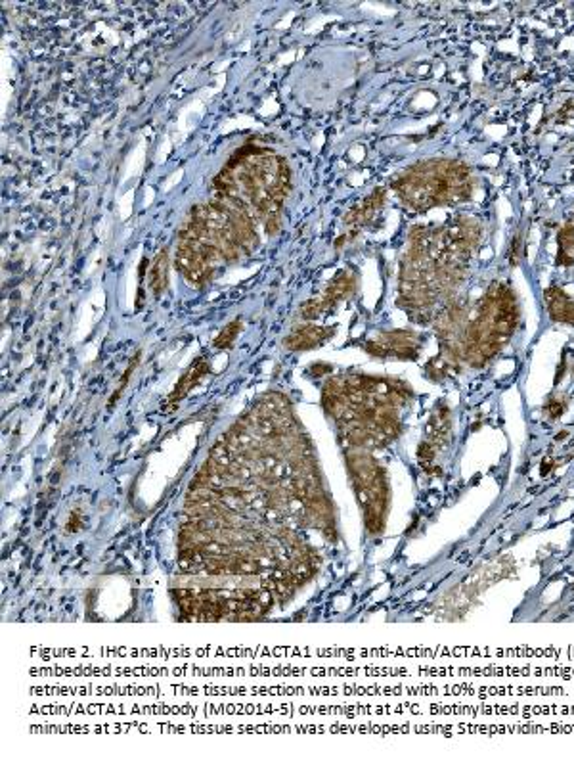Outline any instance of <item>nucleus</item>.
I'll return each instance as SVG.
<instances>
[{
  "instance_id": "f257e3e1",
  "label": "nucleus",
  "mask_w": 574,
  "mask_h": 757,
  "mask_svg": "<svg viewBox=\"0 0 574 757\" xmlns=\"http://www.w3.org/2000/svg\"><path fill=\"white\" fill-rule=\"evenodd\" d=\"M394 188L408 206L427 209L469 198L471 181L465 165L438 159L418 164L404 179L394 182Z\"/></svg>"
},
{
  "instance_id": "f03ea898",
  "label": "nucleus",
  "mask_w": 574,
  "mask_h": 757,
  "mask_svg": "<svg viewBox=\"0 0 574 757\" xmlns=\"http://www.w3.org/2000/svg\"><path fill=\"white\" fill-rule=\"evenodd\" d=\"M176 265L181 268L182 276L188 282H194V284H203L205 280H209V276L213 273V267L207 265L203 257L189 246L188 242H181L178 244Z\"/></svg>"
},
{
  "instance_id": "7ed1b4c3",
  "label": "nucleus",
  "mask_w": 574,
  "mask_h": 757,
  "mask_svg": "<svg viewBox=\"0 0 574 757\" xmlns=\"http://www.w3.org/2000/svg\"><path fill=\"white\" fill-rule=\"evenodd\" d=\"M383 199H385V190L378 188V190H373V192H371V194H369L368 198L364 199L362 204H358L356 207H352L351 213L345 217L347 224L354 226L352 236L356 234V230L360 228L362 224L368 223L369 219L378 213V209L381 207V204H383Z\"/></svg>"
},
{
  "instance_id": "20e7f679",
  "label": "nucleus",
  "mask_w": 574,
  "mask_h": 757,
  "mask_svg": "<svg viewBox=\"0 0 574 757\" xmlns=\"http://www.w3.org/2000/svg\"><path fill=\"white\" fill-rule=\"evenodd\" d=\"M331 334H334V328L303 326L285 340V345L289 349H312L314 345L322 344Z\"/></svg>"
},
{
  "instance_id": "39448f33",
  "label": "nucleus",
  "mask_w": 574,
  "mask_h": 757,
  "mask_svg": "<svg viewBox=\"0 0 574 757\" xmlns=\"http://www.w3.org/2000/svg\"><path fill=\"white\" fill-rule=\"evenodd\" d=\"M207 372H209V361H207L205 357H199V359L194 362V366H192V368L182 376V380L178 382V386L174 387V391L171 393V399H169V401H171V403H178L182 397L188 395L189 389L196 386L197 382L203 378Z\"/></svg>"
},
{
  "instance_id": "423d86ee",
  "label": "nucleus",
  "mask_w": 574,
  "mask_h": 757,
  "mask_svg": "<svg viewBox=\"0 0 574 757\" xmlns=\"http://www.w3.org/2000/svg\"><path fill=\"white\" fill-rule=\"evenodd\" d=\"M546 299H548L549 313H551L553 320L573 322L574 324V303L566 297V293L563 290H559V288L548 290Z\"/></svg>"
},
{
  "instance_id": "0eeeda50",
  "label": "nucleus",
  "mask_w": 574,
  "mask_h": 757,
  "mask_svg": "<svg viewBox=\"0 0 574 757\" xmlns=\"http://www.w3.org/2000/svg\"><path fill=\"white\" fill-rule=\"evenodd\" d=\"M169 255H167V250L159 251V255L155 257L154 267H152V290H154L155 297H161L163 292L167 290V284H169Z\"/></svg>"
},
{
  "instance_id": "6e6552de",
  "label": "nucleus",
  "mask_w": 574,
  "mask_h": 757,
  "mask_svg": "<svg viewBox=\"0 0 574 757\" xmlns=\"http://www.w3.org/2000/svg\"><path fill=\"white\" fill-rule=\"evenodd\" d=\"M352 290H354V278H352L351 275H347V273H339V275L334 278V282L327 286V290L324 295H326L327 299L335 305L339 299L347 297Z\"/></svg>"
},
{
  "instance_id": "1a4fd4ad",
  "label": "nucleus",
  "mask_w": 574,
  "mask_h": 757,
  "mask_svg": "<svg viewBox=\"0 0 574 757\" xmlns=\"http://www.w3.org/2000/svg\"><path fill=\"white\" fill-rule=\"evenodd\" d=\"M240 328H241V320H234V322H230L228 326L224 328L223 332L218 334V337L214 340V347H218V349H228L232 344H234V340L238 337V332H240Z\"/></svg>"
},
{
  "instance_id": "9d476101",
  "label": "nucleus",
  "mask_w": 574,
  "mask_h": 757,
  "mask_svg": "<svg viewBox=\"0 0 574 757\" xmlns=\"http://www.w3.org/2000/svg\"><path fill=\"white\" fill-rule=\"evenodd\" d=\"M138 359H140V353H138L136 357H134V359H132V362H130V366H129V368H127V371H125V374H123V378H121L119 387H117V389H115V393H113V397H112V401H110V404H113V403H115V401H117V399H119L121 391H123V389H125V386H127V382H129L130 374H132V372H134V368H136Z\"/></svg>"
},
{
  "instance_id": "9b49d317",
  "label": "nucleus",
  "mask_w": 574,
  "mask_h": 757,
  "mask_svg": "<svg viewBox=\"0 0 574 757\" xmlns=\"http://www.w3.org/2000/svg\"><path fill=\"white\" fill-rule=\"evenodd\" d=\"M266 224V233L268 234H276L278 230H280V213H274V215H270L268 219L265 221Z\"/></svg>"
},
{
  "instance_id": "f8f14e48",
  "label": "nucleus",
  "mask_w": 574,
  "mask_h": 757,
  "mask_svg": "<svg viewBox=\"0 0 574 757\" xmlns=\"http://www.w3.org/2000/svg\"><path fill=\"white\" fill-rule=\"evenodd\" d=\"M327 372H331V366H329V364H324V362L314 364V368H312V374H314V376H322V374H327Z\"/></svg>"
},
{
  "instance_id": "ddd939ff",
  "label": "nucleus",
  "mask_w": 574,
  "mask_h": 757,
  "mask_svg": "<svg viewBox=\"0 0 574 757\" xmlns=\"http://www.w3.org/2000/svg\"><path fill=\"white\" fill-rule=\"evenodd\" d=\"M79 525H81V520H79L77 514H73V518H71V524H68V531L69 533H73L75 529H77Z\"/></svg>"
}]
</instances>
